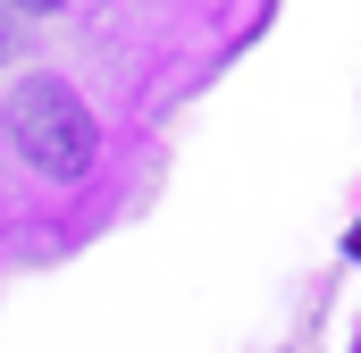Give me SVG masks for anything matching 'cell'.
Segmentation results:
<instances>
[{
  "label": "cell",
  "instance_id": "obj_1",
  "mask_svg": "<svg viewBox=\"0 0 361 353\" xmlns=\"http://www.w3.org/2000/svg\"><path fill=\"white\" fill-rule=\"evenodd\" d=\"M8 135L42 176H85L92 169V109L76 101V85L59 76H25L8 101Z\"/></svg>",
  "mask_w": 361,
  "mask_h": 353
},
{
  "label": "cell",
  "instance_id": "obj_2",
  "mask_svg": "<svg viewBox=\"0 0 361 353\" xmlns=\"http://www.w3.org/2000/svg\"><path fill=\"white\" fill-rule=\"evenodd\" d=\"M8 8H59V0H8Z\"/></svg>",
  "mask_w": 361,
  "mask_h": 353
}]
</instances>
